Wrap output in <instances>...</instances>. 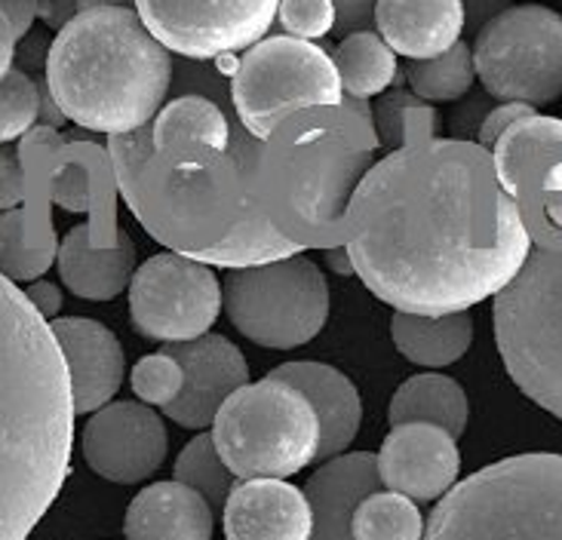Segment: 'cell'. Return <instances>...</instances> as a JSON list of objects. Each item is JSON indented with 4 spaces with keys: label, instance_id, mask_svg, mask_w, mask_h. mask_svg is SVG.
<instances>
[{
    "label": "cell",
    "instance_id": "34",
    "mask_svg": "<svg viewBox=\"0 0 562 540\" xmlns=\"http://www.w3.org/2000/svg\"><path fill=\"white\" fill-rule=\"evenodd\" d=\"M184 387V369L176 357H169L167 350L142 357L133 369V393L145 405H160L167 408L169 403L179 400Z\"/></svg>",
    "mask_w": 562,
    "mask_h": 540
},
{
    "label": "cell",
    "instance_id": "37",
    "mask_svg": "<svg viewBox=\"0 0 562 540\" xmlns=\"http://www.w3.org/2000/svg\"><path fill=\"white\" fill-rule=\"evenodd\" d=\"M53 256L56 252H53L49 243L31 249V252H22V256L10 246V252H0V273L3 277H13V280H31V277H37V273H44L49 268Z\"/></svg>",
    "mask_w": 562,
    "mask_h": 540
},
{
    "label": "cell",
    "instance_id": "12",
    "mask_svg": "<svg viewBox=\"0 0 562 540\" xmlns=\"http://www.w3.org/2000/svg\"><path fill=\"white\" fill-rule=\"evenodd\" d=\"M225 307L222 280L210 265L179 252H160L130 280V319L142 338L184 345L210 335Z\"/></svg>",
    "mask_w": 562,
    "mask_h": 540
},
{
    "label": "cell",
    "instance_id": "15",
    "mask_svg": "<svg viewBox=\"0 0 562 540\" xmlns=\"http://www.w3.org/2000/svg\"><path fill=\"white\" fill-rule=\"evenodd\" d=\"M169 436L164 418L145 403H108L83 427V458L95 476L136 485L167 461Z\"/></svg>",
    "mask_w": 562,
    "mask_h": 540
},
{
    "label": "cell",
    "instance_id": "18",
    "mask_svg": "<svg viewBox=\"0 0 562 540\" xmlns=\"http://www.w3.org/2000/svg\"><path fill=\"white\" fill-rule=\"evenodd\" d=\"M53 335L61 347L71 375V396L77 415H90L105 408L114 393L121 391L126 357L117 335L87 316H56Z\"/></svg>",
    "mask_w": 562,
    "mask_h": 540
},
{
    "label": "cell",
    "instance_id": "29",
    "mask_svg": "<svg viewBox=\"0 0 562 540\" xmlns=\"http://www.w3.org/2000/svg\"><path fill=\"white\" fill-rule=\"evenodd\" d=\"M353 540H425V516L415 500L396 492H372L350 519Z\"/></svg>",
    "mask_w": 562,
    "mask_h": 540
},
{
    "label": "cell",
    "instance_id": "30",
    "mask_svg": "<svg viewBox=\"0 0 562 540\" xmlns=\"http://www.w3.org/2000/svg\"><path fill=\"white\" fill-rule=\"evenodd\" d=\"M406 83L418 99H425L427 105L434 102H458L471 92L473 80H476V68H473V46L456 44L446 56L427 61H409L406 65Z\"/></svg>",
    "mask_w": 562,
    "mask_h": 540
},
{
    "label": "cell",
    "instance_id": "10",
    "mask_svg": "<svg viewBox=\"0 0 562 540\" xmlns=\"http://www.w3.org/2000/svg\"><path fill=\"white\" fill-rule=\"evenodd\" d=\"M222 295L234 329L268 350H295L314 341L333 304L323 270L304 256L228 270Z\"/></svg>",
    "mask_w": 562,
    "mask_h": 540
},
{
    "label": "cell",
    "instance_id": "4",
    "mask_svg": "<svg viewBox=\"0 0 562 540\" xmlns=\"http://www.w3.org/2000/svg\"><path fill=\"white\" fill-rule=\"evenodd\" d=\"M366 99L304 108L261 142L256 194L271 225L302 249L348 246V206L379 154Z\"/></svg>",
    "mask_w": 562,
    "mask_h": 540
},
{
    "label": "cell",
    "instance_id": "20",
    "mask_svg": "<svg viewBox=\"0 0 562 540\" xmlns=\"http://www.w3.org/2000/svg\"><path fill=\"white\" fill-rule=\"evenodd\" d=\"M372 25L396 56L427 61L446 56L464 34L461 0H379Z\"/></svg>",
    "mask_w": 562,
    "mask_h": 540
},
{
    "label": "cell",
    "instance_id": "2",
    "mask_svg": "<svg viewBox=\"0 0 562 540\" xmlns=\"http://www.w3.org/2000/svg\"><path fill=\"white\" fill-rule=\"evenodd\" d=\"M75 396L46 316L0 273V540H29L71 473Z\"/></svg>",
    "mask_w": 562,
    "mask_h": 540
},
{
    "label": "cell",
    "instance_id": "43",
    "mask_svg": "<svg viewBox=\"0 0 562 540\" xmlns=\"http://www.w3.org/2000/svg\"><path fill=\"white\" fill-rule=\"evenodd\" d=\"M25 295H29L31 304H34L46 319H56V316H59L61 295H59V289H56L53 283H34Z\"/></svg>",
    "mask_w": 562,
    "mask_h": 540
},
{
    "label": "cell",
    "instance_id": "40",
    "mask_svg": "<svg viewBox=\"0 0 562 540\" xmlns=\"http://www.w3.org/2000/svg\"><path fill=\"white\" fill-rule=\"evenodd\" d=\"M461 3H464V31H473V37L486 29L492 19L510 10V0H461Z\"/></svg>",
    "mask_w": 562,
    "mask_h": 540
},
{
    "label": "cell",
    "instance_id": "35",
    "mask_svg": "<svg viewBox=\"0 0 562 540\" xmlns=\"http://www.w3.org/2000/svg\"><path fill=\"white\" fill-rule=\"evenodd\" d=\"M277 22L283 25L289 37L314 41L333 34L338 25V10L333 0H280Z\"/></svg>",
    "mask_w": 562,
    "mask_h": 540
},
{
    "label": "cell",
    "instance_id": "36",
    "mask_svg": "<svg viewBox=\"0 0 562 540\" xmlns=\"http://www.w3.org/2000/svg\"><path fill=\"white\" fill-rule=\"evenodd\" d=\"M535 108L529 105H519V102H502V105H495L486 114V121L480 126V135H476V142L483 145V148H495L498 145V138H502L510 126L522 117H532Z\"/></svg>",
    "mask_w": 562,
    "mask_h": 540
},
{
    "label": "cell",
    "instance_id": "33",
    "mask_svg": "<svg viewBox=\"0 0 562 540\" xmlns=\"http://www.w3.org/2000/svg\"><path fill=\"white\" fill-rule=\"evenodd\" d=\"M41 123V90L22 68L0 80V145L15 142Z\"/></svg>",
    "mask_w": 562,
    "mask_h": 540
},
{
    "label": "cell",
    "instance_id": "47",
    "mask_svg": "<svg viewBox=\"0 0 562 540\" xmlns=\"http://www.w3.org/2000/svg\"><path fill=\"white\" fill-rule=\"evenodd\" d=\"M326 265H329L335 273H341V277L357 273V270H353V261H350L348 246H335V249H326Z\"/></svg>",
    "mask_w": 562,
    "mask_h": 540
},
{
    "label": "cell",
    "instance_id": "48",
    "mask_svg": "<svg viewBox=\"0 0 562 540\" xmlns=\"http://www.w3.org/2000/svg\"><path fill=\"white\" fill-rule=\"evenodd\" d=\"M95 7H130V10H136V0H77V13L95 10Z\"/></svg>",
    "mask_w": 562,
    "mask_h": 540
},
{
    "label": "cell",
    "instance_id": "28",
    "mask_svg": "<svg viewBox=\"0 0 562 540\" xmlns=\"http://www.w3.org/2000/svg\"><path fill=\"white\" fill-rule=\"evenodd\" d=\"M154 148H164L172 142H203L210 148H231V121L218 108V102L200 95V92H182L160 108V114L151 123Z\"/></svg>",
    "mask_w": 562,
    "mask_h": 540
},
{
    "label": "cell",
    "instance_id": "41",
    "mask_svg": "<svg viewBox=\"0 0 562 540\" xmlns=\"http://www.w3.org/2000/svg\"><path fill=\"white\" fill-rule=\"evenodd\" d=\"M0 10L10 19L15 37L22 41V37H29L34 19L41 15V0H0Z\"/></svg>",
    "mask_w": 562,
    "mask_h": 540
},
{
    "label": "cell",
    "instance_id": "6",
    "mask_svg": "<svg viewBox=\"0 0 562 540\" xmlns=\"http://www.w3.org/2000/svg\"><path fill=\"white\" fill-rule=\"evenodd\" d=\"M425 540H562V454H514L458 482Z\"/></svg>",
    "mask_w": 562,
    "mask_h": 540
},
{
    "label": "cell",
    "instance_id": "17",
    "mask_svg": "<svg viewBox=\"0 0 562 540\" xmlns=\"http://www.w3.org/2000/svg\"><path fill=\"white\" fill-rule=\"evenodd\" d=\"M184 369V387L176 403L164 408L169 420L188 430L210 427L231 393L249 384V365L240 347L231 345L225 335H203L198 341L164 347Z\"/></svg>",
    "mask_w": 562,
    "mask_h": 540
},
{
    "label": "cell",
    "instance_id": "44",
    "mask_svg": "<svg viewBox=\"0 0 562 540\" xmlns=\"http://www.w3.org/2000/svg\"><path fill=\"white\" fill-rule=\"evenodd\" d=\"M77 15V0H41V19L49 29L61 31Z\"/></svg>",
    "mask_w": 562,
    "mask_h": 540
},
{
    "label": "cell",
    "instance_id": "27",
    "mask_svg": "<svg viewBox=\"0 0 562 540\" xmlns=\"http://www.w3.org/2000/svg\"><path fill=\"white\" fill-rule=\"evenodd\" d=\"M335 68L341 77L345 95L350 99H375L384 95L396 80V53L381 41L379 31H357L341 37L333 53Z\"/></svg>",
    "mask_w": 562,
    "mask_h": 540
},
{
    "label": "cell",
    "instance_id": "24",
    "mask_svg": "<svg viewBox=\"0 0 562 540\" xmlns=\"http://www.w3.org/2000/svg\"><path fill=\"white\" fill-rule=\"evenodd\" d=\"M59 277L71 295L87 301H111L121 295L136 273V246L117 234L114 246H95L90 227L77 225L59 246Z\"/></svg>",
    "mask_w": 562,
    "mask_h": 540
},
{
    "label": "cell",
    "instance_id": "32",
    "mask_svg": "<svg viewBox=\"0 0 562 540\" xmlns=\"http://www.w3.org/2000/svg\"><path fill=\"white\" fill-rule=\"evenodd\" d=\"M176 482H182L188 488H194L198 495L206 497V504L213 507V513L225 510V500L234 492V473H231L222 454L215 449L213 436H194L184 451L179 454V461L172 466Z\"/></svg>",
    "mask_w": 562,
    "mask_h": 540
},
{
    "label": "cell",
    "instance_id": "7",
    "mask_svg": "<svg viewBox=\"0 0 562 540\" xmlns=\"http://www.w3.org/2000/svg\"><path fill=\"white\" fill-rule=\"evenodd\" d=\"M213 442L237 480H289L317 461L319 418L299 387L268 375L225 400Z\"/></svg>",
    "mask_w": 562,
    "mask_h": 540
},
{
    "label": "cell",
    "instance_id": "8",
    "mask_svg": "<svg viewBox=\"0 0 562 540\" xmlns=\"http://www.w3.org/2000/svg\"><path fill=\"white\" fill-rule=\"evenodd\" d=\"M492 323L507 375L562 420V246H532L517 280L495 295Z\"/></svg>",
    "mask_w": 562,
    "mask_h": 540
},
{
    "label": "cell",
    "instance_id": "9",
    "mask_svg": "<svg viewBox=\"0 0 562 540\" xmlns=\"http://www.w3.org/2000/svg\"><path fill=\"white\" fill-rule=\"evenodd\" d=\"M345 87L329 49L289 34L265 37L237 59L231 105L237 123L265 142L280 123L304 108L341 105Z\"/></svg>",
    "mask_w": 562,
    "mask_h": 540
},
{
    "label": "cell",
    "instance_id": "31",
    "mask_svg": "<svg viewBox=\"0 0 562 540\" xmlns=\"http://www.w3.org/2000/svg\"><path fill=\"white\" fill-rule=\"evenodd\" d=\"M372 114H375L379 142L391 150L434 138V130H437V111L427 105L425 99H418L415 92L406 90H394L387 92V95H381Z\"/></svg>",
    "mask_w": 562,
    "mask_h": 540
},
{
    "label": "cell",
    "instance_id": "16",
    "mask_svg": "<svg viewBox=\"0 0 562 540\" xmlns=\"http://www.w3.org/2000/svg\"><path fill=\"white\" fill-rule=\"evenodd\" d=\"M458 473L456 436L437 424H400L381 442L379 480L387 492L430 504L456 488Z\"/></svg>",
    "mask_w": 562,
    "mask_h": 540
},
{
    "label": "cell",
    "instance_id": "39",
    "mask_svg": "<svg viewBox=\"0 0 562 540\" xmlns=\"http://www.w3.org/2000/svg\"><path fill=\"white\" fill-rule=\"evenodd\" d=\"M492 111L488 99H473L468 105L456 108L452 114V138H464V142H476L480 126L486 121V114Z\"/></svg>",
    "mask_w": 562,
    "mask_h": 540
},
{
    "label": "cell",
    "instance_id": "42",
    "mask_svg": "<svg viewBox=\"0 0 562 540\" xmlns=\"http://www.w3.org/2000/svg\"><path fill=\"white\" fill-rule=\"evenodd\" d=\"M22 196V169L10 150H0V206H10Z\"/></svg>",
    "mask_w": 562,
    "mask_h": 540
},
{
    "label": "cell",
    "instance_id": "46",
    "mask_svg": "<svg viewBox=\"0 0 562 540\" xmlns=\"http://www.w3.org/2000/svg\"><path fill=\"white\" fill-rule=\"evenodd\" d=\"M37 90H41V123H46L49 130H56V126H61L68 117H65V114H61V108L56 105L53 92H49V87H46V77L37 83Z\"/></svg>",
    "mask_w": 562,
    "mask_h": 540
},
{
    "label": "cell",
    "instance_id": "19",
    "mask_svg": "<svg viewBox=\"0 0 562 540\" xmlns=\"http://www.w3.org/2000/svg\"><path fill=\"white\" fill-rule=\"evenodd\" d=\"M222 526L228 540H311L314 510L286 480H244L225 500Z\"/></svg>",
    "mask_w": 562,
    "mask_h": 540
},
{
    "label": "cell",
    "instance_id": "25",
    "mask_svg": "<svg viewBox=\"0 0 562 540\" xmlns=\"http://www.w3.org/2000/svg\"><path fill=\"white\" fill-rule=\"evenodd\" d=\"M391 338L396 353L422 365V369H446L458 362L473 345V316L446 314L422 316L396 311L391 319Z\"/></svg>",
    "mask_w": 562,
    "mask_h": 540
},
{
    "label": "cell",
    "instance_id": "21",
    "mask_svg": "<svg viewBox=\"0 0 562 540\" xmlns=\"http://www.w3.org/2000/svg\"><path fill=\"white\" fill-rule=\"evenodd\" d=\"M271 375L299 387L307 396V403L314 405L319 418V464L345 454L363 424V403L353 381L326 362L307 360L277 365L271 369Z\"/></svg>",
    "mask_w": 562,
    "mask_h": 540
},
{
    "label": "cell",
    "instance_id": "14",
    "mask_svg": "<svg viewBox=\"0 0 562 540\" xmlns=\"http://www.w3.org/2000/svg\"><path fill=\"white\" fill-rule=\"evenodd\" d=\"M498 181L517 200L538 246H562V121L522 117L492 148Z\"/></svg>",
    "mask_w": 562,
    "mask_h": 540
},
{
    "label": "cell",
    "instance_id": "22",
    "mask_svg": "<svg viewBox=\"0 0 562 540\" xmlns=\"http://www.w3.org/2000/svg\"><path fill=\"white\" fill-rule=\"evenodd\" d=\"M372 492H381L379 454L357 451V454H338L333 461H326L304 488L314 510L311 540H353V531H350L353 510Z\"/></svg>",
    "mask_w": 562,
    "mask_h": 540
},
{
    "label": "cell",
    "instance_id": "23",
    "mask_svg": "<svg viewBox=\"0 0 562 540\" xmlns=\"http://www.w3.org/2000/svg\"><path fill=\"white\" fill-rule=\"evenodd\" d=\"M126 540H213V507L182 482H154L123 519Z\"/></svg>",
    "mask_w": 562,
    "mask_h": 540
},
{
    "label": "cell",
    "instance_id": "11",
    "mask_svg": "<svg viewBox=\"0 0 562 540\" xmlns=\"http://www.w3.org/2000/svg\"><path fill=\"white\" fill-rule=\"evenodd\" d=\"M473 68L498 102L529 108L562 99V15L541 3H519L473 37Z\"/></svg>",
    "mask_w": 562,
    "mask_h": 540
},
{
    "label": "cell",
    "instance_id": "5",
    "mask_svg": "<svg viewBox=\"0 0 562 540\" xmlns=\"http://www.w3.org/2000/svg\"><path fill=\"white\" fill-rule=\"evenodd\" d=\"M172 53L130 7H95L56 31L46 87L61 114L90 133L151 126L172 87Z\"/></svg>",
    "mask_w": 562,
    "mask_h": 540
},
{
    "label": "cell",
    "instance_id": "1",
    "mask_svg": "<svg viewBox=\"0 0 562 540\" xmlns=\"http://www.w3.org/2000/svg\"><path fill=\"white\" fill-rule=\"evenodd\" d=\"M357 277L394 311L464 314L517 280L532 234L504 191L492 150L425 138L366 172L348 206Z\"/></svg>",
    "mask_w": 562,
    "mask_h": 540
},
{
    "label": "cell",
    "instance_id": "3",
    "mask_svg": "<svg viewBox=\"0 0 562 540\" xmlns=\"http://www.w3.org/2000/svg\"><path fill=\"white\" fill-rule=\"evenodd\" d=\"M261 142L231 126V148L172 142L154 148L151 126L108 135V160L123 203L169 252L203 258L228 240L252 194Z\"/></svg>",
    "mask_w": 562,
    "mask_h": 540
},
{
    "label": "cell",
    "instance_id": "38",
    "mask_svg": "<svg viewBox=\"0 0 562 540\" xmlns=\"http://www.w3.org/2000/svg\"><path fill=\"white\" fill-rule=\"evenodd\" d=\"M333 3L338 10V25H335L333 34L348 37V34H357V31H369L379 0H333Z\"/></svg>",
    "mask_w": 562,
    "mask_h": 540
},
{
    "label": "cell",
    "instance_id": "26",
    "mask_svg": "<svg viewBox=\"0 0 562 540\" xmlns=\"http://www.w3.org/2000/svg\"><path fill=\"white\" fill-rule=\"evenodd\" d=\"M468 418H471V405H468L464 387L458 384L456 378L437 375V372L403 381L396 387L394 400H391V412H387L391 427H400V424H437L456 439L468 430Z\"/></svg>",
    "mask_w": 562,
    "mask_h": 540
},
{
    "label": "cell",
    "instance_id": "45",
    "mask_svg": "<svg viewBox=\"0 0 562 540\" xmlns=\"http://www.w3.org/2000/svg\"><path fill=\"white\" fill-rule=\"evenodd\" d=\"M15 44H19V37H15V31H13V25H10L7 13L0 10V80L13 71Z\"/></svg>",
    "mask_w": 562,
    "mask_h": 540
},
{
    "label": "cell",
    "instance_id": "13",
    "mask_svg": "<svg viewBox=\"0 0 562 540\" xmlns=\"http://www.w3.org/2000/svg\"><path fill=\"white\" fill-rule=\"evenodd\" d=\"M280 0H136L138 19L188 61L237 56L268 37Z\"/></svg>",
    "mask_w": 562,
    "mask_h": 540
}]
</instances>
